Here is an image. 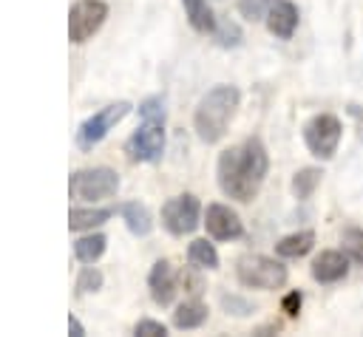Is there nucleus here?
Wrapping results in <instances>:
<instances>
[{
    "mask_svg": "<svg viewBox=\"0 0 363 337\" xmlns=\"http://www.w3.org/2000/svg\"><path fill=\"white\" fill-rule=\"evenodd\" d=\"M267 170H269L267 147H264V142L258 136H250L241 144L227 147L218 156L216 178H218V187H221V193L227 198L250 204L258 195V190H261V184L267 178Z\"/></svg>",
    "mask_w": 363,
    "mask_h": 337,
    "instance_id": "nucleus-1",
    "label": "nucleus"
},
{
    "mask_svg": "<svg viewBox=\"0 0 363 337\" xmlns=\"http://www.w3.org/2000/svg\"><path fill=\"white\" fill-rule=\"evenodd\" d=\"M241 105V91L235 85H216L210 88L193 113V130L204 144H216L227 136V127Z\"/></svg>",
    "mask_w": 363,
    "mask_h": 337,
    "instance_id": "nucleus-2",
    "label": "nucleus"
},
{
    "mask_svg": "<svg viewBox=\"0 0 363 337\" xmlns=\"http://www.w3.org/2000/svg\"><path fill=\"white\" fill-rule=\"evenodd\" d=\"M235 278L241 286L247 289H261V292H272V289H281L289 278L286 266L275 258H267V255H244L238 258L235 263Z\"/></svg>",
    "mask_w": 363,
    "mask_h": 337,
    "instance_id": "nucleus-3",
    "label": "nucleus"
},
{
    "mask_svg": "<svg viewBox=\"0 0 363 337\" xmlns=\"http://www.w3.org/2000/svg\"><path fill=\"white\" fill-rule=\"evenodd\" d=\"M130 102H125V99H119V102H111V105H105L102 110H96L94 116H88L79 127H77V136H74V142H77V147L82 150V153H91L128 113H130Z\"/></svg>",
    "mask_w": 363,
    "mask_h": 337,
    "instance_id": "nucleus-4",
    "label": "nucleus"
},
{
    "mask_svg": "<svg viewBox=\"0 0 363 337\" xmlns=\"http://www.w3.org/2000/svg\"><path fill=\"white\" fill-rule=\"evenodd\" d=\"M119 190V176L111 167H88V170H77L68 178V195L79 198V201H99V198H111Z\"/></svg>",
    "mask_w": 363,
    "mask_h": 337,
    "instance_id": "nucleus-5",
    "label": "nucleus"
},
{
    "mask_svg": "<svg viewBox=\"0 0 363 337\" xmlns=\"http://www.w3.org/2000/svg\"><path fill=\"white\" fill-rule=\"evenodd\" d=\"M343 136V125L335 113H315L306 125H303V144L315 159H332L337 153Z\"/></svg>",
    "mask_w": 363,
    "mask_h": 337,
    "instance_id": "nucleus-6",
    "label": "nucleus"
},
{
    "mask_svg": "<svg viewBox=\"0 0 363 337\" xmlns=\"http://www.w3.org/2000/svg\"><path fill=\"white\" fill-rule=\"evenodd\" d=\"M201 224V204L193 193H182V195H173L162 204V227L176 235V238H184L190 232H196V227Z\"/></svg>",
    "mask_w": 363,
    "mask_h": 337,
    "instance_id": "nucleus-7",
    "label": "nucleus"
},
{
    "mask_svg": "<svg viewBox=\"0 0 363 337\" xmlns=\"http://www.w3.org/2000/svg\"><path fill=\"white\" fill-rule=\"evenodd\" d=\"M108 3L105 0H77L68 11V40L74 45L88 42L105 23Z\"/></svg>",
    "mask_w": 363,
    "mask_h": 337,
    "instance_id": "nucleus-8",
    "label": "nucleus"
},
{
    "mask_svg": "<svg viewBox=\"0 0 363 337\" xmlns=\"http://www.w3.org/2000/svg\"><path fill=\"white\" fill-rule=\"evenodd\" d=\"M125 153L130 161L139 164L159 161L164 153V122H142L125 142Z\"/></svg>",
    "mask_w": 363,
    "mask_h": 337,
    "instance_id": "nucleus-9",
    "label": "nucleus"
},
{
    "mask_svg": "<svg viewBox=\"0 0 363 337\" xmlns=\"http://www.w3.org/2000/svg\"><path fill=\"white\" fill-rule=\"evenodd\" d=\"M204 227L210 232V238L216 241H235L244 235V221L235 210H230L227 204H210L204 212Z\"/></svg>",
    "mask_w": 363,
    "mask_h": 337,
    "instance_id": "nucleus-10",
    "label": "nucleus"
},
{
    "mask_svg": "<svg viewBox=\"0 0 363 337\" xmlns=\"http://www.w3.org/2000/svg\"><path fill=\"white\" fill-rule=\"evenodd\" d=\"M147 289H150V297L153 303L159 306H170L176 292H179V278H176V269L170 261H156L147 272Z\"/></svg>",
    "mask_w": 363,
    "mask_h": 337,
    "instance_id": "nucleus-11",
    "label": "nucleus"
},
{
    "mask_svg": "<svg viewBox=\"0 0 363 337\" xmlns=\"http://www.w3.org/2000/svg\"><path fill=\"white\" fill-rule=\"evenodd\" d=\"M349 275V255L337 249H326L312 261V278L318 283H337Z\"/></svg>",
    "mask_w": 363,
    "mask_h": 337,
    "instance_id": "nucleus-12",
    "label": "nucleus"
},
{
    "mask_svg": "<svg viewBox=\"0 0 363 337\" xmlns=\"http://www.w3.org/2000/svg\"><path fill=\"white\" fill-rule=\"evenodd\" d=\"M298 6L292 3V0H278L269 11H267V28H269V34H275L278 40H289L292 34H295V28H298Z\"/></svg>",
    "mask_w": 363,
    "mask_h": 337,
    "instance_id": "nucleus-13",
    "label": "nucleus"
},
{
    "mask_svg": "<svg viewBox=\"0 0 363 337\" xmlns=\"http://www.w3.org/2000/svg\"><path fill=\"white\" fill-rule=\"evenodd\" d=\"M119 215H122V221H125V227H128L130 235L145 238V235L153 232V215H150V210H147L145 204H139V201H125V204L119 207Z\"/></svg>",
    "mask_w": 363,
    "mask_h": 337,
    "instance_id": "nucleus-14",
    "label": "nucleus"
},
{
    "mask_svg": "<svg viewBox=\"0 0 363 337\" xmlns=\"http://www.w3.org/2000/svg\"><path fill=\"white\" fill-rule=\"evenodd\" d=\"M116 210L111 207H74L68 212V227L71 232H85V229H94V227H102L105 221L113 218Z\"/></svg>",
    "mask_w": 363,
    "mask_h": 337,
    "instance_id": "nucleus-15",
    "label": "nucleus"
},
{
    "mask_svg": "<svg viewBox=\"0 0 363 337\" xmlns=\"http://www.w3.org/2000/svg\"><path fill=\"white\" fill-rule=\"evenodd\" d=\"M182 6H184V14H187V23L193 25V31L213 34L218 20H216V14H213L207 0H182Z\"/></svg>",
    "mask_w": 363,
    "mask_h": 337,
    "instance_id": "nucleus-16",
    "label": "nucleus"
},
{
    "mask_svg": "<svg viewBox=\"0 0 363 337\" xmlns=\"http://www.w3.org/2000/svg\"><path fill=\"white\" fill-rule=\"evenodd\" d=\"M312 246H315V232L312 229H301V232L284 235L275 244V252H278V258H303L306 252H312Z\"/></svg>",
    "mask_w": 363,
    "mask_h": 337,
    "instance_id": "nucleus-17",
    "label": "nucleus"
},
{
    "mask_svg": "<svg viewBox=\"0 0 363 337\" xmlns=\"http://www.w3.org/2000/svg\"><path fill=\"white\" fill-rule=\"evenodd\" d=\"M105 246H108V238L102 232H94L91 229L88 235H82V238L74 241V258L79 263H96L105 255Z\"/></svg>",
    "mask_w": 363,
    "mask_h": 337,
    "instance_id": "nucleus-18",
    "label": "nucleus"
},
{
    "mask_svg": "<svg viewBox=\"0 0 363 337\" xmlns=\"http://www.w3.org/2000/svg\"><path fill=\"white\" fill-rule=\"evenodd\" d=\"M207 306L201 303V300H184L182 306H176V312H173V326L176 329H199V326H204V320H207Z\"/></svg>",
    "mask_w": 363,
    "mask_h": 337,
    "instance_id": "nucleus-19",
    "label": "nucleus"
},
{
    "mask_svg": "<svg viewBox=\"0 0 363 337\" xmlns=\"http://www.w3.org/2000/svg\"><path fill=\"white\" fill-rule=\"evenodd\" d=\"M320 178H323V170H320V167H303V170H298V173L292 176L289 190H292V195H295L298 201H306V198L320 187Z\"/></svg>",
    "mask_w": 363,
    "mask_h": 337,
    "instance_id": "nucleus-20",
    "label": "nucleus"
},
{
    "mask_svg": "<svg viewBox=\"0 0 363 337\" xmlns=\"http://www.w3.org/2000/svg\"><path fill=\"white\" fill-rule=\"evenodd\" d=\"M187 261L196 269H218V252L207 238H196L187 246Z\"/></svg>",
    "mask_w": 363,
    "mask_h": 337,
    "instance_id": "nucleus-21",
    "label": "nucleus"
},
{
    "mask_svg": "<svg viewBox=\"0 0 363 337\" xmlns=\"http://www.w3.org/2000/svg\"><path fill=\"white\" fill-rule=\"evenodd\" d=\"M213 40H216V45H221V48H238L241 40H244V34H241L238 23H233L230 17H224V20L216 23V28H213Z\"/></svg>",
    "mask_w": 363,
    "mask_h": 337,
    "instance_id": "nucleus-22",
    "label": "nucleus"
},
{
    "mask_svg": "<svg viewBox=\"0 0 363 337\" xmlns=\"http://www.w3.org/2000/svg\"><path fill=\"white\" fill-rule=\"evenodd\" d=\"M340 244H343V252L349 255V261H354V263L363 266V229H360V227H349V229H343Z\"/></svg>",
    "mask_w": 363,
    "mask_h": 337,
    "instance_id": "nucleus-23",
    "label": "nucleus"
},
{
    "mask_svg": "<svg viewBox=\"0 0 363 337\" xmlns=\"http://www.w3.org/2000/svg\"><path fill=\"white\" fill-rule=\"evenodd\" d=\"M102 272L96 269V266H91V263H85V269L77 275V283H74V289H77V295H91V292H99L102 289Z\"/></svg>",
    "mask_w": 363,
    "mask_h": 337,
    "instance_id": "nucleus-24",
    "label": "nucleus"
},
{
    "mask_svg": "<svg viewBox=\"0 0 363 337\" xmlns=\"http://www.w3.org/2000/svg\"><path fill=\"white\" fill-rule=\"evenodd\" d=\"M136 113H139L142 122H164V116H167L164 99H162V96H147L145 102H139Z\"/></svg>",
    "mask_w": 363,
    "mask_h": 337,
    "instance_id": "nucleus-25",
    "label": "nucleus"
},
{
    "mask_svg": "<svg viewBox=\"0 0 363 337\" xmlns=\"http://www.w3.org/2000/svg\"><path fill=\"white\" fill-rule=\"evenodd\" d=\"M278 0H238V11L247 17V20H264L267 11L275 6Z\"/></svg>",
    "mask_w": 363,
    "mask_h": 337,
    "instance_id": "nucleus-26",
    "label": "nucleus"
},
{
    "mask_svg": "<svg viewBox=\"0 0 363 337\" xmlns=\"http://www.w3.org/2000/svg\"><path fill=\"white\" fill-rule=\"evenodd\" d=\"M221 306L227 309V314H235V317H247L255 312V306L238 295H221Z\"/></svg>",
    "mask_w": 363,
    "mask_h": 337,
    "instance_id": "nucleus-27",
    "label": "nucleus"
},
{
    "mask_svg": "<svg viewBox=\"0 0 363 337\" xmlns=\"http://www.w3.org/2000/svg\"><path fill=\"white\" fill-rule=\"evenodd\" d=\"M133 334L136 337H164L167 334V326L159 323V320H139L133 326Z\"/></svg>",
    "mask_w": 363,
    "mask_h": 337,
    "instance_id": "nucleus-28",
    "label": "nucleus"
},
{
    "mask_svg": "<svg viewBox=\"0 0 363 337\" xmlns=\"http://www.w3.org/2000/svg\"><path fill=\"white\" fill-rule=\"evenodd\" d=\"M301 306H303V292H301V289H292V292L284 295V300H281V309L286 312V317H298Z\"/></svg>",
    "mask_w": 363,
    "mask_h": 337,
    "instance_id": "nucleus-29",
    "label": "nucleus"
},
{
    "mask_svg": "<svg viewBox=\"0 0 363 337\" xmlns=\"http://www.w3.org/2000/svg\"><path fill=\"white\" fill-rule=\"evenodd\" d=\"M68 331H71L74 337H82V334H85V329H82V323H79V320H77L74 314L68 317Z\"/></svg>",
    "mask_w": 363,
    "mask_h": 337,
    "instance_id": "nucleus-30",
    "label": "nucleus"
}]
</instances>
